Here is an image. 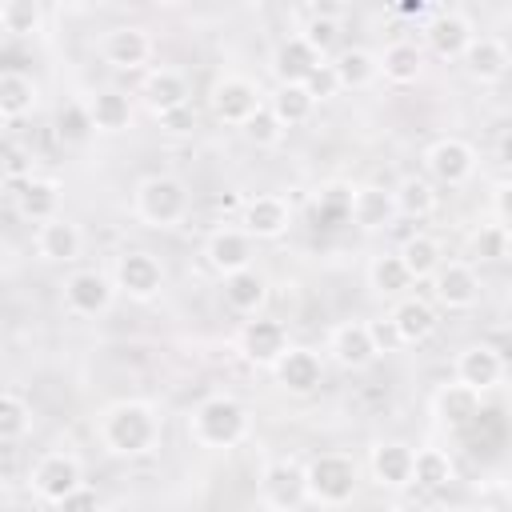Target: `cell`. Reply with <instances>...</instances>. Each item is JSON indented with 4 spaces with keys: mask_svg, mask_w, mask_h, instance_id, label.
<instances>
[{
    "mask_svg": "<svg viewBox=\"0 0 512 512\" xmlns=\"http://www.w3.org/2000/svg\"><path fill=\"white\" fill-rule=\"evenodd\" d=\"M256 496L268 512H300V504L308 500L304 492V464L292 456H276L260 468L256 476Z\"/></svg>",
    "mask_w": 512,
    "mask_h": 512,
    "instance_id": "cell-5",
    "label": "cell"
},
{
    "mask_svg": "<svg viewBox=\"0 0 512 512\" xmlns=\"http://www.w3.org/2000/svg\"><path fill=\"white\" fill-rule=\"evenodd\" d=\"M424 172L436 184L460 188V184H468L476 176V148L464 136H440V140H432L424 148Z\"/></svg>",
    "mask_w": 512,
    "mask_h": 512,
    "instance_id": "cell-6",
    "label": "cell"
},
{
    "mask_svg": "<svg viewBox=\"0 0 512 512\" xmlns=\"http://www.w3.org/2000/svg\"><path fill=\"white\" fill-rule=\"evenodd\" d=\"M436 304L424 300V296H400L388 312V328L396 336V344H424L432 332H436Z\"/></svg>",
    "mask_w": 512,
    "mask_h": 512,
    "instance_id": "cell-18",
    "label": "cell"
},
{
    "mask_svg": "<svg viewBox=\"0 0 512 512\" xmlns=\"http://www.w3.org/2000/svg\"><path fill=\"white\" fill-rule=\"evenodd\" d=\"M36 104H40V88L32 76L0 72V116L4 120H24L28 112H36Z\"/></svg>",
    "mask_w": 512,
    "mask_h": 512,
    "instance_id": "cell-35",
    "label": "cell"
},
{
    "mask_svg": "<svg viewBox=\"0 0 512 512\" xmlns=\"http://www.w3.org/2000/svg\"><path fill=\"white\" fill-rule=\"evenodd\" d=\"M12 200H16V212L24 220H32V224H44V220L60 216V184L52 176H28V180H20L16 192H12Z\"/></svg>",
    "mask_w": 512,
    "mask_h": 512,
    "instance_id": "cell-25",
    "label": "cell"
},
{
    "mask_svg": "<svg viewBox=\"0 0 512 512\" xmlns=\"http://www.w3.org/2000/svg\"><path fill=\"white\" fill-rule=\"evenodd\" d=\"M508 180H496V188H492V208H496V220L492 224H504L508 228Z\"/></svg>",
    "mask_w": 512,
    "mask_h": 512,
    "instance_id": "cell-49",
    "label": "cell"
},
{
    "mask_svg": "<svg viewBox=\"0 0 512 512\" xmlns=\"http://www.w3.org/2000/svg\"><path fill=\"white\" fill-rule=\"evenodd\" d=\"M388 192H392L396 216H404V220H424L436 212V188L428 176H400L396 188H388Z\"/></svg>",
    "mask_w": 512,
    "mask_h": 512,
    "instance_id": "cell-34",
    "label": "cell"
},
{
    "mask_svg": "<svg viewBox=\"0 0 512 512\" xmlns=\"http://www.w3.org/2000/svg\"><path fill=\"white\" fill-rule=\"evenodd\" d=\"M188 436H192V444L212 448V452L236 448L248 436V408L228 392H212L192 408Z\"/></svg>",
    "mask_w": 512,
    "mask_h": 512,
    "instance_id": "cell-2",
    "label": "cell"
},
{
    "mask_svg": "<svg viewBox=\"0 0 512 512\" xmlns=\"http://www.w3.org/2000/svg\"><path fill=\"white\" fill-rule=\"evenodd\" d=\"M376 68L388 84H416L424 76V48L416 40H392L384 52H376Z\"/></svg>",
    "mask_w": 512,
    "mask_h": 512,
    "instance_id": "cell-27",
    "label": "cell"
},
{
    "mask_svg": "<svg viewBox=\"0 0 512 512\" xmlns=\"http://www.w3.org/2000/svg\"><path fill=\"white\" fill-rule=\"evenodd\" d=\"M296 36H300V40H304L320 60H328V52H332V48H336V40H340V20H336L332 12H312Z\"/></svg>",
    "mask_w": 512,
    "mask_h": 512,
    "instance_id": "cell-41",
    "label": "cell"
},
{
    "mask_svg": "<svg viewBox=\"0 0 512 512\" xmlns=\"http://www.w3.org/2000/svg\"><path fill=\"white\" fill-rule=\"evenodd\" d=\"M92 132H96V128H92L88 108H84L80 100H72V104H64V108L56 112V140H60L64 148H80V144H88Z\"/></svg>",
    "mask_w": 512,
    "mask_h": 512,
    "instance_id": "cell-42",
    "label": "cell"
},
{
    "mask_svg": "<svg viewBox=\"0 0 512 512\" xmlns=\"http://www.w3.org/2000/svg\"><path fill=\"white\" fill-rule=\"evenodd\" d=\"M396 12H400V16H420L424 4H396Z\"/></svg>",
    "mask_w": 512,
    "mask_h": 512,
    "instance_id": "cell-50",
    "label": "cell"
},
{
    "mask_svg": "<svg viewBox=\"0 0 512 512\" xmlns=\"http://www.w3.org/2000/svg\"><path fill=\"white\" fill-rule=\"evenodd\" d=\"M456 480V464L444 448H412V484L436 492Z\"/></svg>",
    "mask_w": 512,
    "mask_h": 512,
    "instance_id": "cell-36",
    "label": "cell"
},
{
    "mask_svg": "<svg viewBox=\"0 0 512 512\" xmlns=\"http://www.w3.org/2000/svg\"><path fill=\"white\" fill-rule=\"evenodd\" d=\"M52 512H104V504H100V496H96L88 484H80V488L68 492L60 504H52Z\"/></svg>",
    "mask_w": 512,
    "mask_h": 512,
    "instance_id": "cell-48",
    "label": "cell"
},
{
    "mask_svg": "<svg viewBox=\"0 0 512 512\" xmlns=\"http://www.w3.org/2000/svg\"><path fill=\"white\" fill-rule=\"evenodd\" d=\"M252 256H256V240L244 228H212L204 240V260L216 276H232V272L252 268Z\"/></svg>",
    "mask_w": 512,
    "mask_h": 512,
    "instance_id": "cell-15",
    "label": "cell"
},
{
    "mask_svg": "<svg viewBox=\"0 0 512 512\" xmlns=\"http://www.w3.org/2000/svg\"><path fill=\"white\" fill-rule=\"evenodd\" d=\"M472 252H476L480 264L508 260V228L504 224H480V232L472 236Z\"/></svg>",
    "mask_w": 512,
    "mask_h": 512,
    "instance_id": "cell-44",
    "label": "cell"
},
{
    "mask_svg": "<svg viewBox=\"0 0 512 512\" xmlns=\"http://www.w3.org/2000/svg\"><path fill=\"white\" fill-rule=\"evenodd\" d=\"M348 220H352L360 232H384V228H392V220H396L392 192H388L384 184H360V188H352Z\"/></svg>",
    "mask_w": 512,
    "mask_h": 512,
    "instance_id": "cell-22",
    "label": "cell"
},
{
    "mask_svg": "<svg viewBox=\"0 0 512 512\" xmlns=\"http://www.w3.org/2000/svg\"><path fill=\"white\" fill-rule=\"evenodd\" d=\"M80 248H84V232L68 216H52L36 228V252L48 264H72L80 256Z\"/></svg>",
    "mask_w": 512,
    "mask_h": 512,
    "instance_id": "cell-24",
    "label": "cell"
},
{
    "mask_svg": "<svg viewBox=\"0 0 512 512\" xmlns=\"http://www.w3.org/2000/svg\"><path fill=\"white\" fill-rule=\"evenodd\" d=\"M220 292H224V304H228L236 316H260V308L268 304V280H264V272H256V268L220 276Z\"/></svg>",
    "mask_w": 512,
    "mask_h": 512,
    "instance_id": "cell-26",
    "label": "cell"
},
{
    "mask_svg": "<svg viewBox=\"0 0 512 512\" xmlns=\"http://www.w3.org/2000/svg\"><path fill=\"white\" fill-rule=\"evenodd\" d=\"M396 260L404 264L408 280L420 284V280H428V276L444 264V252H440V240H436V236H428V232H412V236L400 240Z\"/></svg>",
    "mask_w": 512,
    "mask_h": 512,
    "instance_id": "cell-33",
    "label": "cell"
},
{
    "mask_svg": "<svg viewBox=\"0 0 512 512\" xmlns=\"http://www.w3.org/2000/svg\"><path fill=\"white\" fill-rule=\"evenodd\" d=\"M80 484H84V468H80V460L72 452H44L28 472V488L44 504H60Z\"/></svg>",
    "mask_w": 512,
    "mask_h": 512,
    "instance_id": "cell-8",
    "label": "cell"
},
{
    "mask_svg": "<svg viewBox=\"0 0 512 512\" xmlns=\"http://www.w3.org/2000/svg\"><path fill=\"white\" fill-rule=\"evenodd\" d=\"M428 284H432V300H436L440 308H448V312H468V308L480 304V276H476V268L464 264V260L440 264V268L428 276Z\"/></svg>",
    "mask_w": 512,
    "mask_h": 512,
    "instance_id": "cell-11",
    "label": "cell"
},
{
    "mask_svg": "<svg viewBox=\"0 0 512 512\" xmlns=\"http://www.w3.org/2000/svg\"><path fill=\"white\" fill-rule=\"evenodd\" d=\"M288 348V328L280 320H268V316H248L236 332V352L256 364V368H272Z\"/></svg>",
    "mask_w": 512,
    "mask_h": 512,
    "instance_id": "cell-12",
    "label": "cell"
},
{
    "mask_svg": "<svg viewBox=\"0 0 512 512\" xmlns=\"http://www.w3.org/2000/svg\"><path fill=\"white\" fill-rule=\"evenodd\" d=\"M84 108H88V120H92L96 132L116 136V132L132 128V96L120 92V88H100Z\"/></svg>",
    "mask_w": 512,
    "mask_h": 512,
    "instance_id": "cell-30",
    "label": "cell"
},
{
    "mask_svg": "<svg viewBox=\"0 0 512 512\" xmlns=\"http://www.w3.org/2000/svg\"><path fill=\"white\" fill-rule=\"evenodd\" d=\"M272 376H276V384L284 388V392H292V396H308V392H316L320 388V380H324V360L312 352V348H284V356L272 364Z\"/></svg>",
    "mask_w": 512,
    "mask_h": 512,
    "instance_id": "cell-20",
    "label": "cell"
},
{
    "mask_svg": "<svg viewBox=\"0 0 512 512\" xmlns=\"http://www.w3.org/2000/svg\"><path fill=\"white\" fill-rule=\"evenodd\" d=\"M160 120V128L168 132V136H192V128H196V108L192 104H180V108H172V112H164V116H156Z\"/></svg>",
    "mask_w": 512,
    "mask_h": 512,
    "instance_id": "cell-47",
    "label": "cell"
},
{
    "mask_svg": "<svg viewBox=\"0 0 512 512\" xmlns=\"http://www.w3.org/2000/svg\"><path fill=\"white\" fill-rule=\"evenodd\" d=\"M368 472L380 488H408L412 484V444L404 440H376L368 448Z\"/></svg>",
    "mask_w": 512,
    "mask_h": 512,
    "instance_id": "cell-21",
    "label": "cell"
},
{
    "mask_svg": "<svg viewBox=\"0 0 512 512\" xmlns=\"http://www.w3.org/2000/svg\"><path fill=\"white\" fill-rule=\"evenodd\" d=\"M132 212L148 228H176L188 216V184L172 172H152L136 184Z\"/></svg>",
    "mask_w": 512,
    "mask_h": 512,
    "instance_id": "cell-3",
    "label": "cell"
},
{
    "mask_svg": "<svg viewBox=\"0 0 512 512\" xmlns=\"http://www.w3.org/2000/svg\"><path fill=\"white\" fill-rule=\"evenodd\" d=\"M348 200H352V188L328 184V188H320L312 212H316V220H324V224H340V220H348Z\"/></svg>",
    "mask_w": 512,
    "mask_h": 512,
    "instance_id": "cell-45",
    "label": "cell"
},
{
    "mask_svg": "<svg viewBox=\"0 0 512 512\" xmlns=\"http://www.w3.org/2000/svg\"><path fill=\"white\" fill-rule=\"evenodd\" d=\"M464 512H496V508H484V504H476V508H464Z\"/></svg>",
    "mask_w": 512,
    "mask_h": 512,
    "instance_id": "cell-52",
    "label": "cell"
},
{
    "mask_svg": "<svg viewBox=\"0 0 512 512\" xmlns=\"http://www.w3.org/2000/svg\"><path fill=\"white\" fill-rule=\"evenodd\" d=\"M432 412L444 428H468L476 416H480V396L464 384H440L436 396H432Z\"/></svg>",
    "mask_w": 512,
    "mask_h": 512,
    "instance_id": "cell-31",
    "label": "cell"
},
{
    "mask_svg": "<svg viewBox=\"0 0 512 512\" xmlns=\"http://www.w3.org/2000/svg\"><path fill=\"white\" fill-rule=\"evenodd\" d=\"M472 36H476V28H472V20L464 16V12H436L428 24H424V44H428V52L432 56H440V60H460L464 56V48L472 44Z\"/></svg>",
    "mask_w": 512,
    "mask_h": 512,
    "instance_id": "cell-19",
    "label": "cell"
},
{
    "mask_svg": "<svg viewBox=\"0 0 512 512\" xmlns=\"http://www.w3.org/2000/svg\"><path fill=\"white\" fill-rule=\"evenodd\" d=\"M460 64H464L468 80H476V84H496V80L508 76L512 56H508L504 40H496V36H472V44L464 48Z\"/></svg>",
    "mask_w": 512,
    "mask_h": 512,
    "instance_id": "cell-23",
    "label": "cell"
},
{
    "mask_svg": "<svg viewBox=\"0 0 512 512\" xmlns=\"http://www.w3.org/2000/svg\"><path fill=\"white\" fill-rule=\"evenodd\" d=\"M264 104H268V112L280 120L284 132L296 128V124H304V120L316 112V104H312V96L304 92V84H276V92H272Z\"/></svg>",
    "mask_w": 512,
    "mask_h": 512,
    "instance_id": "cell-37",
    "label": "cell"
},
{
    "mask_svg": "<svg viewBox=\"0 0 512 512\" xmlns=\"http://www.w3.org/2000/svg\"><path fill=\"white\" fill-rule=\"evenodd\" d=\"M304 92L312 96V104H320V100H332V96L340 92V80H336V72H332V64H328V60H320V64L308 72V80H304Z\"/></svg>",
    "mask_w": 512,
    "mask_h": 512,
    "instance_id": "cell-46",
    "label": "cell"
},
{
    "mask_svg": "<svg viewBox=\"0 0 512 512\" xmlns=\"http://www.w3.org/2000/svg\"><path fill=\"white\" fill-rule=\"evenodd\" d=\"M328 356L348 368V372H364L368 364H376L380 348H376V336H372V324L364 320H344L328 332Z\"/></svg>",
    "mask_w": 512,
    "mask_h": 512,
    "instance_id": "cell-13",
    "label": "cell"
},
{
    "mask_svg": "<svg viewBox=\"0 0 512 512\" xmlns=\"http://www.w3.org/2000/svg\"><path fill=\"white\" fill-rule=\"evenodd\" d=\"M356 484H360V468L344 452H320V456H312L304 464V492L320 508L348 504L356 496Z\"/></svg>",
    "mask_w": 512,
    "mask_h": 512,
    "instance_id": "cell-4",
    "label": "cell"
},
{
    "mask_svg": "<svg viewBox=\"0 0 512 512\" xmlns=\"http://www.w3.org/2000/svg\"><path fill=\"white\" fill-rule=\"evenodd\" d=\"M40 28H44V4L40 0H4L0 4V32L36 36Z\"/></svg>",
    "mask_w": 512,
    "mask_h": 512,
    "instance_id": "cell-39",
    "label": "cell"
},
{
    "mask_svg": "<svg viewBox=\"0 0 512 512\" xmlns=\"http://www.w3.org/2000/svg\"><path fill=\"white\" fill-rule=\"evenodd\" d=\"M452 372H456V384H464L476 396H484L504 380V356L492 344H468V348L456 352Z\"/></svg>",
    "mask_w": 512,
    "mask_h": 512,
    "instance_id": "cell-16",
    "label": "cell"
},
{
    "mask_svg": "<svg viewBox=\"0 0 512 512\" xmlns=\"http://www.w3.org/2000/svg\"><path fill=\"white\" fill-rule=\"evenodd\" d=\"M32 432V408L16 392H0V444H16Z\"/></svg>",
    "mask_w": 512,
    "mask_h": 512,
    "instance_id": "cell-40",
    "label": "cell"
},
{
    "mask_svg": "<svg viewBox=\"0 0 512 512\" xmlns=\"http://www.w3.org/2000/svg\"><path fill=\"white\" fill-rule=\"evenodd\" d=\"M96 436H100L104 452L136 460V456H148L160 444V416L148 400H116L100 412Z\"/></svg>",
    "mask_w": 512,
    "mask_h": 512,
    "instance_id": "cell-1",
    "label": "cell"
},
{
    "mask_svg": "<svg viewBox=\"0 0 512 512\" xmlns=\"http://www.w3.org/2000/svg\"><path fill=\"white\" fill-rule=\"evenodd\" d=\"M368 288H372L376 296H384V300H400V296H408L412 280H408L404 264L396 260V252H384V256H376V260L368 264Z\"/></svg>",
    "mask_w": 512,
    "mask_h": 512,
    "instance_id": "cell-38",
    "label": "cell"
},
{
    "mask_svg": "<svg viewBox=\"0 0 512 512\" xmlns=\"http://www.w3.org/2000/svg\"><path fill=\"white\" fill-rule=\"evenodd\" d=\"M240 132H244V140L256 144V148H276V144L284 140V128H280V120L268 112V104H260V108L240 124Z\"/></svg>",
    "mask_w": 512,
    "mask_h": 512,
    "instance_id": "cell-43",
    "label": "cell"
},
{
    "mask_svg": "<svg viewBox=\"0 0 512 512\" xmlns=\"http://www.w3.org/2000/svg\"><path fill=\"white\" fill-rule=\"evenodd\" d=\"M240 224L252 240H280L292 224V208L284 196H272V192H260V196H248L244 208H240Z\"/></svg>",
    "mask_w": 512,
    "mask_h": 512,
    "instance_id": "cell-17",
    "label": "cell"
},
{
    "mask_svg": "<svg viewBox=\"0 0 512 512\" xmlns=\"http://www.w3.org/2000/svg\"><path fill=\"white\" fill-rule=\"evenodd\" d=\"M260 104H264V92H260L248 76H236V72L220 76V80L212 84V92H208L212 116H216L220 124H236V128H240Z\"/></svg>",
    "mask_w": 512,
    "mask_h": 512,
    "instance_id": "cell-10",
    "label": "cell"
},
{
    "mask_svg": "<svg viewBox=\"0 0 512 512\" xmlns=\"http://www.w3.org/2000/svg\"><path fill=\"white\" fill-rule=\"evenodd\" d=\"M316 64H320V56H316L300 36H284V40L272 48V60H268L276 84H304Z\"/></svg>",
    "mask_w": 512,
    "mask_h": 512,
    "instance_id": "cell-29",
    "label": "cell"
},
{
    "mask_svg": "<svg viewBox=\"0 0 512 512\" xmlns=\"http://www.w3.org/2000/svg\"><path fill=\"white\" fill-rule=\"evenodd\" d=\"M116 304V284L100 268H76L64 276V308L72 316H104Z\"/></svg>",
    "mask_w": 512,
    "mask_h": 512,
    "instance_id": "cell-9",
    "label": "cell"
},
{
    "mask_svg": "<svg viewBox=\"0 0 512 512\" xmlns=\"http://www.w3.org/2000/svg\"><path fill=\"white\" fill-rule=\"evenodd\" d=\"M100 56L120 72H140L152 60V36L140 24H116L100 36Z\"/></svg>",
    "mask_w": 512,
    "mask_h": 512,
    "instance_id": "cell-14",
    "label": "cell"
},
{
    "mask_svg": "<svg viewBox=\"0 0 512 512\" xmlns=\"http://www.w3.org/2000/svg\"><path fill=\"white\" fill-rule=\"evenodd\" d=\"M364 512H400V508H392V504H368Z\"/></svg>",
    "mask_w": 512,
    "mask_h": 512,
    "instance_id": "cell-51",
    "label": "cell"
},
{
    "mask_svg": "<svg viewBox=\"0 0 512 512\" xmlns=\"http://www.w3.org/2000/svg\"><path fill=\"white\" fill-rule=\"evenodd\" d=\"M4 124H8V120H4V116H0V132H4Z\"/></svg>",
    "mask_w": 512,
    "mask_h": 512,
    "instance_id": "cell-53",
    "label": "cell"
},
{
    "mask_svg": "<svg viewBox=\"0 0 512 512\" xmlns=\"http://www.w3.org/2000/svg\"><path fill=\"white\" fill-rule=\"evenodd\" d=\"M112 284H116V292H124L128 300L148 304V300H156V296L164 292V264H160L152 252H144V248L120 252L116 264H112Z\"/></svg>",
    "mask_w": 512,
    "mask_h": 512,
    "instance_id": "cell-7",
    "label": "cell"
},
{
    "mask_svg": "<svg viewBox=\"0 0 512 512\" xmlns=\"http://www.w3.org/2000/svg\"><path fill=\"white\" fill-rule=\"evenodd\" d=\"M328 64H332V72L340 80V92L344 88L348 92H364V88H372L380 80V68H376V52L372 48H340Z\"/></svg>",
    "mask_w": 512,
    "mask_h": 512,
    "instance_id": "cell-32",
    "label": "cell"
},
{
    "mask_svg": "<svg viewBox=\"0 0 512 512\" xmlns=\"http://www.w3.org/2000/svg\"><path fill=\"white\" fill-rule=\"evenodd\" d=\"M140 100L152 116H164V112L188 104V80L176 68H152L140 84Z\"/></svg>",
    "mask_w": 512,
    "mask_h": 512,
    "instance_id": "cell-28",
    "label": "cell"
}]
</instances>
